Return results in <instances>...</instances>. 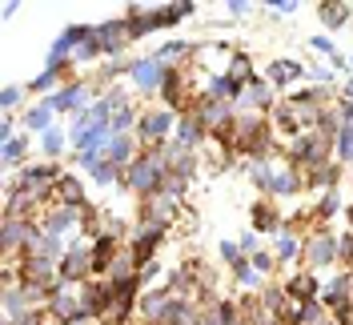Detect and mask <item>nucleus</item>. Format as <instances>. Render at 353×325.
<instances>
[{
  "instance_id": "39",
  "label": "nucleus",
  "mask_w": 353,
  "mask_h": 325,
  "mask_svg": "<svg viewBox=\"0 0 353 325\" xmlns=\"http://www.w3.org/2000/svg\"><path fill=\"white\" fill-rule=\"evenodd\" d=\"M350 221H353V205H350Z\"/></svg>"
},
{
  "instance_id": "37",
  "label": "nucleus",
  "mask_w": 353,
  "mask_h": 325,
  "mask_svg": "<svg viewBox=\"0 0 353 325\" xmlns=\"http://www.w3.org/2000/svg\"><path fill=\"white\" fill-rule=\"evenodd\" d=\"M12 325H41V317H37V313H24L21 322H12Z\"/></svg>"
},
{
  "instance_id": "6",
  "label": "nucleus",
  "mask_w": 353,
  "mask_h": 325,
  "mask_svg": "<svg viewBox=\"0 0 353 325\" xmlns=\"http://www.w3.org/2000/svg\"><path fill=\"white\" fill-rule=\"evenodd\" d=\"M333 253H337V245H333V237H325V233H317V237L305 245V257L309 265H330Z\"/></svg>"
},
{
  "instance_id": "20",
  "label": "nucleus",
  "mask_w": 353,
  "mask_h": 325,
  "mask_svg": "<svg viewBox=\"0 0 353 325\" xmlns=\"http://www.w3.org/2000/svg\"><path fill=\"white\" fill-rule=\"evenodd\" d=\"M321 21L333 24V28H337V24H345V8H341V4H321Z\"/></svg>"
},
{
  "instance_id": "10",
  "label": "nucleus",
  "mask_w": 353,
  "mask_h": 325,
  "mask_svg": "<svg viewBox=\"0 0 353 325\" xmlns=\"http://www.w3.org/2000/svg\"><path fill=\"white\" fill-rule=\"evenodd\" d=\"M157 241H161V229H153V225H149V229L137 237V245H132V257H137V265H141V269L149 265V257H153V249H157Z\"/></svg>"
},
{
  "instance_id": "4",
  "label": "nucleus",
  "mask_w": 353,
  "mask_h": 325,
  "mask_svg": "<svg viewBox=\"0 0 353 325\" xmlns=\"http://www.w3.org/2000/svg\"><path fill=\"white\" fill-rule=\"evenodd\" d=\"M85 269H92V249L88 245H72L65 253V261H61V277H85Z\"/></svg>"
},
{
  "instance_id": "12",
  "label": "nucleus",
  "mask_w": 353,
  "mask_h": 325,
  "mask_svg": "<svg viewBox=\"0 0 353 325\" xmlns=\"http://www.w3.org/2000/svg\"><path fill=\"white\" fill-rule=\"evenodd\" d=\"M72 221H77V209H57V213H48V221H44V237L61 241V233H65Z\"/></svg>"
},
{
  "instance_id": "1",
  "label": "nucleus",
  "mask_w": 353,
  "mask_h": 325,
  "mask_svg": "<svg viewBox=\"0 0 353 325\" xmlns=\"http://www.w3.org/2000/svg\"><path fill=\"white\" fill-rule=\"evenodd\" d=\"M121 185H129V189H137V193H145V197L161 193V189H165V161L153 157V152H149V157H141L129 173L121 177Z\"/></svg>"
},
{
  "instance_id": "23",
  "label": "nucleus",
  "mask_w": 353,
  "mask_h": 325,
  "mask_svg": "<svg viewBox=\"0 0 353 325\" xmlns=\"http://www.w3.org/2000/svg\"><path fill=\"white\" fill-rule=\"evenodd\" d=\"M333 181H337V169H333V165H325V169H313V173H309V185H333Z\"/></svg>"
},
{
  "instance_id": "2",
  "label": "nucleus",
  "mask_w": 353,
  "mask_h": 325,
  "mask_svg": "<svg viewBox=\"0 0 353 325\" xmlns=\"http://www.w3.org/2000/svg\"><path fill=\"white\" fill-rule=\"evenodd\" d=\"M88 37H92V28H85V24H72V28H68L65 37H57L52 52H48V68L57 72V65H61V61H65L68 52H72V44H77V41H88Z\"/></svg>"
},
{
  "instance_id": "35",
  "label": "nucleus",
  "mask_w": 353,
  "mask_h": 325,
  "mask_svg": "<svg viewBox=\"0 0 353 325\" xmlns=\"http://www.w3.org/2000/svg\"><path fill=\"white\" fill-rule=\"evenodd\" d=\"M241 249H245V253H257V237H253V233H249V237L241 241Z\"/></svg>"
},
{
  "instance_id": "19",
  "label": "nucleus",
  "mask_w": 353,
  "mask_h": 325,
  "mask_svg": "<svg viewBox=\"0 0 353 325\" xmlns=\"http://www.w3.org/2000/svg\"><path fill=\"white\" fill-rule=\"evenodd\" d=\"M273 225H277V213H273V209H269V205H257V213H253V229H273Z\"/></svg>"
},
{
  "instance_id": "24",
  "label": "nucleus",
  "mask_w": 353,
  "mask_h": 325,
  "mask_svg": "<svg viewBox=\"0 0 353 325\" xmlns=\"http://www.w3.org/2000/svg\"><path fill=\"white\" fill-rule=\"evenodd\" d=\"M181 52H189V44H185V41H173V44H165V48H161V57H157V61L165 65V61H173V57H181Z\"/></svg>"
},
{
  "instance_id": "17",
  "label": "nucleus",
  "mask_w": 353,
  "mask_h": 325,
  "mask_svg": "<svg viewBox=\"0 0 353 325\" xmlns=\"http://www.w3.org/2000/svg\"><path fill=\"white\" fill-rule=\"evenodd\" d=\"M48 121H52V108L44 101L41 108H32V112H24V129H44L48 132Z\"/></svg>"
},
{
  "instance_id": "9",
  "label": "nucleus",
  "mask_w": 353,
  "mask_h": 325,
  "mask_svg": "<svg viewBox=\"0 0 353 325\" xmlns=\"http://www.w3.org/2000/svg\"><path fill=\"white\" fill-rule=\"evenodd\" d=\"M169 129H173V112H149L141 121V137L145 141H157V137H165Z\"/></svg>"
},
{
  "instance_id": "25",
  "label": "nucleus",
  "mask_w": 353,
  "mask_h": 325,
  "mask_svg": "<svg viewBox=\"0 0 353 325\" xmlns=\"http://www.w3.org/2000/svg\"><path fill=\"white\" fill-rule=\"evenodd\" d=\"M293 253H297V241L289 237V233H281L277 237V257H293Z\"/></svg>"
},
{
  "instance_id": "32",
  "label": "nucleus",
  "mask_w": 353,
  "mask_h": 325,
  "mask_svg": "<svg viewBox=\"0 0 353 325\" xmlns=\"http://www.w3.org/2000/svg\"><path fill=\"white\" fill-rule=\"evenodd\" d=\"M313 48H317V52H325V57H333V41H330V37H313Z\"/></svg>"
},
{
  "instance_id": "15",
  "label": "nucleus",
  "mask_w": 353,
  "mask_h": 325,
  "mask_svg": "<svg viewBox=\"0 0 353 325\" xmlns=\"http://www.w3.org/2000/svg\"><path fill=\"white\" fill-rule=\"evenodd\" d=\"M129 157H132V141H129V137H112L109 149H105V161H112V165H125Z\"/></svg>"
},
{
  "instance_id": "33",
  "label": "nucleus",
  "mask_w": 353,
  "mask_h": 325,
  "mask_svg": "<svg viewBox=\"0 0 353 325\" xmlns=\"http://www.w3.org/2000/svg\"><path fill=\"white\" fill-rule=\"evenodd\" d=\"M337 249H341V257H345V261H353V237H341Z\"/></svg>"
},
{
  "instance_id": "27",
  "label": "nucleus",
  "mask_w": 353,
  "mask_h": 325,
  "mask_svg": "<svg viewBox=\"0 0 353 325\" xmlns=\"http://www.w3.org/2000/svg\"><path fill=\"white\" fill-rule=\"evenodd\" d=\"M221 257H225V261H233V265H241V249H237L233 241H221Z\"/></svg>"
},
{
  "instance_id": "14",
  "label": "nucleus",
  "mask_w": 353,
  "mask_h": 325,
  "mask_svg": "<svg viewBox=\"0 0 353 325\" xmlns=\"http://www.w3.org/2000/svg\"><path fill=\"white\" fill-rule=\"evenodd\" d=\"M81 101H85V85H68L48 101V108H77Z\"/></svg>"
},
{
  "instance_id": "18",
  "label": "nucleus",
  "mask_w": 353,
  "mask_h": 325,
  "mask_svg": "<svg viewBox=\"0 0 353 325\" xmlns=\"http://www.w3.org/2000/svg\"><path fill=\"white\" fill-rule=\"evenodd\" d=\"M293 189H297L293 173H269V193H293Z\"/></svg>"
},
{
  "instance_id": "7",
  "label": "nucleus",
  "mask_w": 353,
  "mask_h": 325,
  "mask_svg": "<svg viewBox=\"0 0 353 325\" xmlns=\"http://www.w3.org/2000/svg\"><path fill=\"white\" fill-rule=\"evenodd\" d=\"M57 197H61L65 209H81V205H85V189H81L77 177H61V181H57Z\"/></svg>"
},
{
  "instance_id": "11",
  "label": "nucleus",
  "mask_w": 353,
  "mask_h": 325,
  "mask_svg": "<svg viewBox=\"0 0 353 325\" xmlns=\"http://www.w3.org/2000/svg\"><path fill=\"white\" fill-rule=\"evenodd\" d=\"M285 293L289 297H297V302H317V282L309 277V273H301V277H293V282L285 285Z\"/></svg>"
},
{
  "instance_id": "5",
  "label": "nucleus",
  "mask_w": 353,
  "mask_h": 325,
  "mask_svg": "<svg viewBox=\"0 0 353 325\" xmlns=\"http://www.w3.org/2000/svg\"><path fill=\"white\" fill-rule=\"evenodd\" d=\"M92 32H97V41H101L105 52H117L121 44L129 41V24L125 21H109V24H101V28H92Z\"/></svg>"
},
{
  "instance_id": "34",
  "label": "nucleus",
  "mask_w": 353,
  "mask_h": 325,
  "mask_svg": "<svg viewBox=\"0 0 353 325\" xmlns=\"http://www.w3.org/2000/svg\"><path fill=\"white\" fill-rule=\"evenodd\" d=\"M0 141H12V121H8V117L0 121Z\"/></svg>"
},
{
  "instance_id": "31",
  "label": "nucleus",
  "mask_w": 353,
  "mask_h": 325,
  "mask_svg": "<svg viewBox=\"0 0 353 325\" xmlns=\"http://www.w3.org/2000/svg\"><path fill=\"white\" fill-rule=\"evenodd\" d=\"M197 325H229V322L221 317V309H209V313H205V317H201Z\"/></svg>"
},
{
  "instance_id": "8",
  "label": "nucleus",
  "mask_w": 353,
  "mask_h": 325,
  "mask_svg": "<svg viewBox=\"0 0 353 325\" xmlns=\"http://www.w3.org/2000/svg\"><path fill=\"white\" fill-rule=\"evenodd\" d=\"M341 161H353V105H341V132H337Z\"/></svg>"
},
{
  "instance_id": "36",
  "label": "nucleus",
  "mask_w": 353,
  "mask_h": 325,
  "mask_svg": "<svg viewBox=\"0 0 353 325\" xmlns=\"http://www.w3.org/2000/svg\"><path fill=\"white\" fill-rule=\"evenodd\" d=\"M253 265H257V269H269V265H273V261L265 257V253H253Z\"/></svg>"
},
{
  "instance_id": "13",
  "label": "nucleus",
  "mask_w": 353,
  "mask_h": 325,
  "mask_svg": "<svg viewBox=\"0 0 353 325\" xmlns=\"http://www.w3.org/2000/svg\"><path fill=\"white\" fill-rule=\"evenodd\" d=\"M301 72H305V68L297 65V61H277V65L269 68V81H273V85H289V81H297Z\"/></svg>"
},
{
  "instance_id": "38",
  "label": "nucleus",
  "mask_w": 353,
  "mask_h": 325,
  "mask_svg": "<svg viewBox=\"0 0 353 325\" xmlns=\"http://www.w3.org/2000/svg\"><path fill=\"white\" fill-rule=\"evenodd\" d=\"M350 97H353V81H350Z\"/></svg>"
},
{
  "instance_id": "16",
  "label": "nucleus",
  "mask_w": 353,
  "mask_h": 325,
  "mask_svg": "<svg viewBox=\"0 0 353 325\" xmlns=\"http://www.w3.org/2000/svg\"><path fill=\"white\" fill-rule=\"evenodd\" d=\"M197 137H201V121H197V117H185V121H181V129H176V145H185V149H189V145H197Z\"/></svg>"
},
{
  "instance_id": "21",
  "label": "nucleus",
  "mask_w": 353,
  "mask_h": 325,
  "mask_svg": "<svg viewBox=\"0 0 353 325\" xmlns=\"http://www.w3.org/2000/svg\"><path fill=\"white\" fill-rule=\"evenodd\" d=\"M61 145H65V132H61V129H48V132H44V152H48V157H57V152H61Z\"/></svg>"
},
{
  "instance_id": "29",
  "label": "nucleus",
  "mask_w": 353,
  "mask_h": 325,
  "mask_svg": "<svg viewBox=\"0 0 353 325\" xmlns=\"http://www.w3.org/2000/svg\"><path fill=\"white\" fill-rule=\"evenodd\" d=\"M24 157V141H8L4 145V161H21Z\"/></svg>"
},
{
  "instance_id": "22",
  "label": "nucleus",
  "mask_w": 353,
  "mask_h": 325,
  "mask_svg": "<svg viewBox=\"0 0 353 325\" xmlns=\"http://www.w3.org/2000/svg\"><path fill=\"white\" fill-rule=\"evenodd\" d=\"M132 125V108L125 105V108H117V112H112V132H117V137H121V132L129 129Z\"/></svg>"
},
{
  "instance_id": "26",
  "label": "nucleus",
  "mask_w": 353,
  "mask_h": 325,
  "mask_svg": "<svg viewBox=\"0 0 353 325\" xmlns=\"http://www.w3.org/2000/svg\"><path fill=\"white\" fill-rule=\"evenodd\" d=\"M52 85H57V72H52V68H44L41 77L32 81V88H37V92H44V88H52Z\"/></svg>"
},
{
  "instance_id": "3",
  "label": "nucleus",
  "mask_w": 353,
  "mask_h": 325,
  "mask_svg": "<svg viewBox=\"0 0 353 325\" xmlns=\"http://www.w3.org/2000/svg\"><path fill=\"white\" fill-rule=\"evenodd\" d=\"M132 72H137V85H141V88H165V81H169V72H173V68L161 65V61L153 57V61H137Z\"/></svg>"
},
{
  "instance_id": "28",
  "label": "nucleus",
  "mask_w": 353,
  "mask_h": 325,
  "mask_svg": "<svg viewBox=\"0 0 353 325\" xmlns=\"http://www.w3.org/2000/svg\"><path fill=\"white\" fill-rule=\"evenodd\" d=\"M337 213V193H325L321 197V209H317V217H333Z\"/></svg>"
},
{
  "instance_id": "30",
  "label": "nucleus",
  "mask_w": 353,
  "mask_h": 325,
  "mask_svg": "<svg viewBox=\"0 0 353 325\" xmlns=\"http://www.w3.org/2000/svg\"><path fill=\"white\" fill-rule=\"evenodd\" d=\"M17 101H21V88H17V85H8L4 92H0V105H4V108H12Z\"/></svg>"
}]
</instances>
